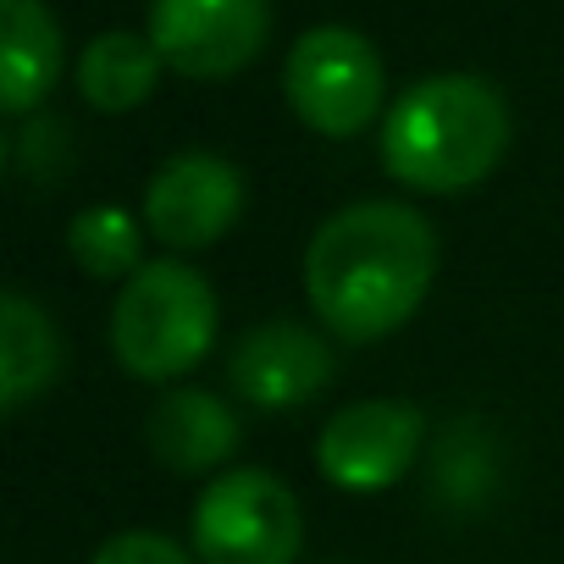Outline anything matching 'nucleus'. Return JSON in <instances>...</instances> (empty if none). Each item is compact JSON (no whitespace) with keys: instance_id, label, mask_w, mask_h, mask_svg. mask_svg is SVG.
<instances>
[{"instance_id":"nucleus-1","label":"nucleus","mask_w":564,"mask_h":564,"mask_svg":"<svg viewBox=\"0 0 564 564\" xmlns=\"http://www.w3.org/2000/svg\"><path fill=\"white\" fill-rule=\"evenodd\" d=\"M437 232L415 205L360 199L333 210L305 249V300L338 344L399 333L432 294Z\"/></svg>"},{"instance_id":"nucleus-2","label":"nucleus","mask_w":564,"mask_h":564,"mask_svg":"<svg viewBox=\"0 0 564 564\" xmlns=\"http://www.w3.org/2000/svg\"><path fill=\"white\" fill-rule=\"evenodd\" d=\"M509 150V106L487 78H421L382 117V166L421 194L476 188Z\"/></svg>"},{"instance_id":"nucleus-3","label":"nucleus","mask_w":564,"mask_h":564,"mask_svg":"<svg viewBox=\"0 0 564 564\" xmlns=\"http://www.w3.org/2000/svg\"><path fill=\"white\" fill-rule=\"evenodd\" d=\"M216 294L188 260H144L117 294L111 349L139 382H177L216 344Z\"/></svg>"},{"instance_id":"nucleus-4","label":"nucleus","mask_w":564,"mask_h":564,"mask_svg":"<svg viewBox=\"0 0 564 564\" xmlns=\"http://www.w3.org/2000/svg\"><path fill=\"white\" fill-rule=\"evenodd\" d=\"M305 547V509L271 470H227L194 503L199 564H294Z\"/></svg>"},{"instance_id":"nucleus-5","label":"nucleus","mask_w":564,"mask_h":564,"mask_svg":"<svg viewBox=\"0 0 564 564\" xmlns=\"http://www.w3.org/2000/svg\"><path fill=\"white\" fill-rule=\"evenodd\" d=\"M282 89H289V106L305 128L327 139H355L360 128L377 122L388 73L366 34L327 23V29L300 34V45L289 51V67H282Z\"/></svg>"},{"instance_id":"nucleus-6","label":"nucleus","mask_w":564,"mask_h":564,"mask_svg":"<svg viewBox=\"0 0 564 564\" xmlns=\"http://www.w3.org/2000/svg\"><path fill=\"white\" fill-rule=\"evenodd\" d=\"M426 448V415L410 399H355L344 404L322 437L316 465L338 492H388Z\"/></svg>"},{"instance_id":"nucleus-7","label":"nucleus","mask_w":564,"mask_h":564,"mask_svg":"<svg viewBox=\"0 0 564 564\" xmlns=\"http://www.w3.org/2000/svg\"><path fill=\"white\" fill-rule=\"evenodd\" d=\"M271 34V0H155L150 45L183 78L243 73Z\"/></svg>"},{"instance_id":"nucleus-8","label":"nucleus","mask_w":564,"mask_h":564,"mask_svg":"<svg viewBox=\"0 0 564 564\" xmlns=\"http://www.w3.org/2000/svg\"><path fill=\"white\" fill-rule=\"evenodd\" d=\"M243 216V177L210 150H183L161 161L144 188V227L166 249H210Z\"/></svg>"},{"instance_id":"nucleus-9","label":"nucleus","mask_w":564,"mask_h":564,"mask_svg":"<svg viewBox=\"0 0 564 564\" xmlns=\"http://www.w3.org/2000/svg\"><path fill=\"white\" fill-rule=\"evenodd\" d=\"M227 377L254 410H300L333 382V349L300 322H265L238 338Z\"/></svg>"},{"instance_id":"nucleus-10","label":"nucleus","mask_w":564,"mask_h":564,"mask_svg":"<svg viewBox=\"0 0 564 564\" xmlns=\"http://www.w3.org/2000/svg\"><path fill=\"white\" fill-rule=\"evenodd\" d=\"M150 454L177 476H210L238 454V415L210 388H166L144 415Z\"/></svg>"},{"instance_id":"nucleus-11","label":"nucleus","mask_w":564,"mask_h":564,"mask_svg":"<svg viewBox=\"0 0 564 564\" xmlns=\"http://www.w3.org/2000/svg\"><path fill=\"white\" fill-rule=\"evenodd\" d=\"M62 78V29L45 0H0V106L34 111Z\"/></svg>"},{"instance_id":"nucleus-12","label":"nucleus","mask_w":564,"mask_h":564,"mask_svg":"<svg viewBox=\"0 0 564 564\" xmlns=\"http://www.w3.org/2000/svg\"><path fill=\"white\" fill-rule=\"evenodd\" d=\"M56 371H62L56 322L29 294L12 289L7 300H0V404H7V415H18L34 399H45Z\"/></svg>"},{"instance_id":"nucleus-13","label":"nucleus","mask_w":564,"mask_h":564,"mask_svg":"<svg viewBox=\"0 0 564 564\" xmlns=\"http://www.w3.org/2000/svg\"><path fill=\"white\" fill-rule=\"evenodd\" d=\"M161 67H166V62H161V51H155L150 40L111 29V34L89 40V51L78 56V95H84L95 111L117 117V111H133V106H144V100L155 95Z\"/></svg>"},{"instance_id":"nucleus-14","label":"nucleus","mask_w":564,"mask_h":564,"mask_svg":"<svg viewBox=\"0 0 564 564\" xmlns=\"http://www.w3.org/2000/svg\"><path fill=\"white\" fill-rule=\"evenodd\" d=\"M498 481V448L481 421H454L432 448V498L448 509H476Z\"/></svg>"},{"instance_id":"nucleus-15","label":"nucleus","mask_w":564,"mask_h":564,"mask_svg":"<svg viewBox=\"0 0 564 564\" xmlns=\"http://www.w3.org/2000/svg\"><path fill=\"white\" fill-rule=\"evenodd\" d=\"M67 249H73V260L89 276H122L128 282L144 265L139 260L144 232H139L133 210H122V205H89V210H78L73 227H67Z\"/></svg>"},{"instance_id":"nucleus-16","label":"nucleus","mask_w":564,"mask_h":564,"mask_svg":"<svg viewBox=\"0 0 564 564\" xmlns=\"http://www.w3.org/2000/svg\"><path fill=\"white\" fill-rule=\"evenodd\" d=\"M89 564H194V558L161 531H117Z\"/></svg>"}]
</instances>
